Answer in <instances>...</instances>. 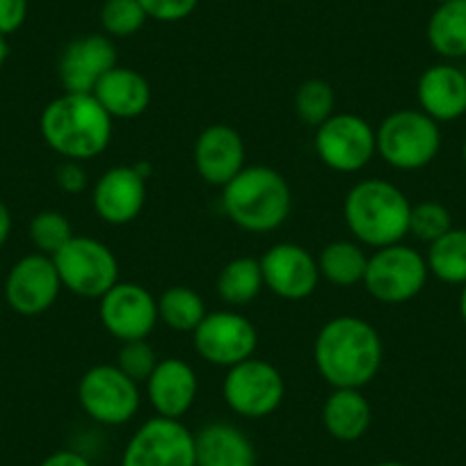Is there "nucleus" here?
Masks as SVG:
<instances>
[{
    "instance_id": "c9c22d12",
    "label": "nucleus",
    "mask_w": 466,
    "mask_h": 466,
    "mask_svg": "<svg viewBox=\"0 0 466 466\" xmlns=\"http://www.w3.org/2000/svg\"><path fill=\"white\" fill-rule=\"evenodd\" d=\"M28 19V0H0V35L19 33Z\"/></svg>"
},
{
    "instance_id": "f3484780",
    "label": "nucleus",
    "mask_w": 466,
    "mask_h": 466,
    "mask_svg": "<svg viewBox=\"0 0 466 466\" xmlns=\"http://www.w3.org/2000/svg\"><path fill=\"white\" fill-rule=\"evenodd\" d=\"M119 65L116 62V46L107 35L92 33L76 37L62 48L57 60V76L65 92L92 94L98 80L110 69Z\"/></svg>"
},
{
    "instance_id": "5701e85b",
    "label": "nucleus",
    "mask_w": 466,
    "mask_h": 466,
    "mask_svg": "<svg viewBox=\"0 0 466 466\" xmlns=\"http://www.w3.org/2000/svg\"><path fill=\"white\" fill-rule=\"evenodd\" d=\"M320 419L331 439L352 443L370 430L373 407L364 396V389H331L322 402Z\"/></svg>"
},
{
    "instance_id": "a211bd4d",
    "label": "nucleus",
    "mask_w": 466,
    "mask_h": 466,
    "mask_svg": "<svg viewBox=\"0 0 466 466\" xmlns=\"http://www.w3.org/2000/svg\"><path fill=\"white\" fill-rule=\"evenodd\" d=\"M192 160L197 174L208 186L224 187L248 167L243 136L228 124H210L197 136Z\"/></svg>"
},
{
    "instance_id": "f704fd0d",
    "label": "nucleus",
    "mask_w": 466,
    "mask_h": 466,
    "mask_svg": "<svg viewBox=\"0 0 466 466\" xmlns=\"http://www.w3.org/2000/svg\"><path fill=\"white\" fill-rule=\"evenodd\" d=\"M56 183L66 195H83L89 186L87 169L78 160H62L56 167Z\"/></svg>"
},
{
    "instance_id": "7ed1b4c3",
    "label": "nucleus",
    "mask_w": 466,
    "mask_h": 466,
    "mask_svg": "<svg viewBox=\"0 0 466 466\" xmlns=\"http://www.w3.org/2000/svg\"><path fill=\"white\" fill-rule=\"evenodd\" d=\"M411 201L384 178H361L343 199V219L352 238L364 248L382 249L410 236Z\"/></svg>"
},
{
    "instance_id": "f8f14e48",
    "label": "nucleus",
    "mask_w": 466,
    "mask_h": 466,
    "mask_svg": "<svg viewBox=\"0 0 466 466\" xmlns=\"http://www.w3.org/2000/svg\"><path fill=\"white\" fill-rule=\"evenodd\" d=\"M122 466H197L195 432L183 420L154 416L131 434Z\"/></svg>"
},
{
    "instance_id": "2eb2a0df",
    "label": "nucleus",
    "mask_w": 466,
    "mask_h": 466,
    "mask_svg": "<svg viewBox=\"0 0 466 466\" xmlns=\"http://www.w3.org/2000/svg\"><path fill=\"white\" fill-rule=\"evenodd\" d=\"M62 293V281L53 257L33 252L10 268L5 279V302L15 313L35 318L53 309Z\"/></svg>"
},
{
    "instance_id": "ea45409f",
    "label": "nucleus",
    "mask_w": 466,
    "mask_h": 466,
    "mask_svg": "<svg viewBox=\"0 0 466 466\" xmlns=\"http://www.w3.org/2000/svg\"><path fill=\"white\" fill-rule=\"evenodd\" d=\"M460 316H461V322H464V327H466V284L461 286V293H460Z\"/></svg>"
},
{
    "instance_id": "f257e3e1",
    "label": "nucleus",
    "mask_w": 466,
    "mask_h": 466,
    "mask_svg": "<svg viewBox=\"0 0 466 466\" xmlns=\"http://www.w3.org/2000/svg\"><path fill=\"white\" fill-rule=\"evenodd\" d=\"M380 331L360 316H336L318 329L313 364L331 389H366L382 370Z\"/></svg>"
},
{
    "instance_id": "b1692460",
    "label": "nucleus",
    "mask_w": 466,
    "mask_h": 466,
    "mask_svg": "<svg viewBox=\"0 0 466 466\" xmlns=\"http://www.w3.org/2000/svg\"><path fill=\"white\" fill-rule=\"evenodd\" d=\"M430 48L446 62L466 57V0L439 3L425 25Z\"/></svg>"
},
{
    "instance_id": "20e7f679",
    "label": "nucleus",
    "mask_w": 466,
    "mask_h": 466,
    "mask_svg": "<svg viewBox=\"0 0 466 466\" xmlns=\"http://www.w3.org/2000/svg\"><path fill=\"white\" fill-rule=\"evenodd\" d=\"M224 215L248 233H270L284 227L293 208V192L284 174L252 165L222 187Z\"/></svg>"
},
{
    "instance_id": "a19ab883",
    "label": "nucleus",
    "mask_w": 466,
    "mask_h": 466,
    "mask_svg": "<svg viewBox=\"0 0 466 466\" xmlns=\"http://www.w3.org/2000/svg\"><path fill=\"white\" fill-rule=\"evenodd\" d=\"M370 466H410V464H405V461L387 460V461H378V464H370Z\"/></svg>"
},
{
    "instance_id": "6e6552de",
    "label": "nucleus",
    "mask_w": 466,
    "mask_h": 466,
    "mask_svg": "<svg viewBox=\"0 0 466 466\" xmlns=\"http://www.w3.org/2000/svg\"><path fill=\"white\" fill-rule=\"evenodd\" d=\"M53 263L60 275L62 289L83 299H101L119 279V261L106 243L89 236H74Z\"/></svg>"
},
{
    "instance_id": "39448f33",
    "label": "nucleus",
    "mask_w": 466,
    "mask_h": 466,
    "mask_svg": "<svg viewBox=\"0 0 466 466\" xmlns=\"http://www.w3.org/2000/svg\"><path fill=\"white\" fill-rule=\"evenodd\" d=\"M378 156L398 172H419L441 151V124L419 107L391 112L375 128Z\"/></svg>"
},
{
    "instance_id": "4be33fe9",
    "label": "nucleus",
    "mask_w": 466,
    "mask_h": 466,
    "mask_svg": "<svg viewBox=\"0 0 466 466\" xmlns=\"http://www.w3.org/2000/svg\"><path fill=\"white\" fill-rule=\"evenodd\" d=\"M94 98L112 119H137L151 106V85L133 66L116 65L94 87Z\"/></svg>"
},
{
    "instance_id": "6ab92c4d",
    "label": "nucleus",
    "mask_w": 466,
    "mask_h": 466,
    "mask_svg": "<svg viewBox=\"0 0 466 466\" xmlns=\"http://www.w3.org/2000/svg\"><path fill=\"white\" fill-rule=\"evenodd\" d=\"M145 393L156 416L181 420L192 410L199 393L197 370L178 357L160 360L145 382Z\"/></svg>"
},
{
    "instance_id": "c756f323",
    "label": "nucleus",
    "mask_w": 466,
    "mask_h": 466,
    "mask_svg": "<svg viewBox=\"0 0 466 466\" xmlns=\"http://www.w3.org/2000/svg\"><path fill=\"white\" fill-rule=\"evenodd\" d=\"M28 236L33 248L37 249L39 254H46V257H53V254L60 252L71 238H74V227H71L69 218L60 210H39L33 219H30Z\"/></svg>"
},
{
    "instance_id": "a878e982",
    "label": "nucleus",
    "mask_w": 466,
    "mask_h": 466,
    "mask_svg": "<svg viewBox=\"0 0 466 466\" xmlns=\"http://www.w3.org/2000/svg\"><path fill=\"white\" fill-rule=\"evenodd\" d=\"M215 289H218L219 299L231 309L248 307L266 289L261 261L252 257L231 258L219 270L218 279H215Z\"/></svg>"
},
{
    "instance_id": "9b49d317",
    "label": "nucleus",
    "mask_w": 466,
    "mask_h": 466,
    "mask_svg": "<svg viewBox=\"0 0 466 466\" xmlns=\"http://www.w3.org/2000/svg\"><path fill=\"white\" fill-rule=\"evenodd\" d=\"M192 345L206 364L227 370L254 357L258 331L248 316L236 309H222L206 313L199 327L192 331Z\"/></svg>"
},
{
    "instance_id": "393cba45",
    "label": "nucleus",
    "mask_w": 466,
    "mask_h": 466,
    "mask_svg": "<svg viewBox=\"0 0 466 466\" xmlns=\"http://www.w3.org/2000/svg\"><path fill=\"white\" fill-rule=\"evenodd\" d=\"M369 257L370 254H366L364 245L357 243L355 238L331 240L316 257L320 279L331 286H339V289H352V286L364 284Z\"/></svg>"
},
{
    "instance_id": "2f4dec72",
    "label": "nucleus",
    "mask_w": 466,
    "mask_h": 466,
    "mask_svg": "<svg viewBox=\"0 0 466 466\" xmlns=\"http://www.w3.org/2000/svg\"><path fill=\"white\" fill-rule=\"evenodd\" d=\"M452 228V215L439 201H419V204H411L410 213V236H414L420 243L430 245L437 238H441L443 233H448Z\"/></svg>"
},
{
    "instance_id": "412c9836",
    "label": "nucleus",
    "mask_w": 466,
    "mask_h": 466,
    "mask_svg": "<svg viewBox=\"0 0 466 466\" xmlns=\"http://www.w3.org/2000/svg\"><path fill=\"white\" fill-rule=\"evenodd\" d=\"M197 466H257V446L243 428L213 420L195 432Z\"/></svg>"
},
{
    "instance_id": "e433bc0d",
    "label": "nucleus",
    "mask_w": 466,
    "mask_h": 466,
    "mask_svg": "<svg viewBox=\"0 0 466 466\" xmlns=\"http://www.w3.org/2000/svg\"><path fill=\"white\" fill-rule=\"evenodd\" d=\"M39 466H94L83 452L78 451H69V448H62V451L51 452L42 460Z\"/></svg>"
},
{
    "instance_id": "bb28decb",
    "label": "nucleus",
    "mask_w": 466,
    "mask_h": 466,
    "mask_svg": "<svg viewBox=\"0 0 466 466\" xmlns=\"http://www.w3.org/2000/svg\"><path fill=\"white\" fill-rule=\"evenodd\" d=\"M425 263L434 279L451 286L466 284V228L452 227L428 245Z\"/></svg>"
},
{
    "instance_id": "cd10ccee",
    "label": "nucleus",
    "mask_w": 466,
    "mask_h": 466,
    "mask_svg": "<svg viewBox=\"0 0 466 466\" xmlns=\"http://www.w3.org/2000/svg\"><path fill=\"white\" fill-rule=\"evenodd\" d=\"M206 313L204 298L190 286H169L158 298V320L178 334H192Z\"/></svg>"
},
{
    "instance_id": "0eeeda50",
    "label": "nucleus",
    "mask_w": 466,
    "mask_h": 466,
    "mask_svg": "<svg viewBox=\"0 0 466 466\" xmlns=\"http://www.w3.org/2000/svg\"><path fill=\"white\" fill-rule=\"evenodd\" d=\"M430 279L425 254L411 245L398 243L373 249L364 275L366 293L380 304H405L420 295Z\"/></svg>"
},
{
    "instance_id": "aec40b11",
    "label": "nucleus",
    "mask_w": 466,
    "mask_h": 466,
    "mask_svg": "<svg viewBox=\"0 0 466 466\" xmlns=\"http://www.w3.org/2000/svg\"><path fill=\"white\" fill-rule=\"evenodd\" d=\"M419 110L437 124H451L466 115V74L452 62H437L419 76Z\"/></svg>"
},
{
    "instance_id": "423d86ee",
    "label": "nucleus",
    "mask_w": 466,
    "mask_h": 466,
    "mask_svg": "<svg viewBox=\"0 0 466 466\" xmlns=\"http://www.w3.org/2000/svg\"><path fill=\"white\" fill-rule=\"evenodd\" d=\"M78 405L94 423L119 428L131 423L140 411V384L116 369V364L92 366L78 382Z\"/></svg>"
},
{
    "instance_id": "9d476101",
    "label": "nucleus",
    "mask_w": 466,
    "mask_h": 466,
    "mask_svg": "<svg viewBox=\"0 0 466 466\" xmlns=\"http://www.w3.org/2000/svg\"><path fill=\"white\" fill-rule=\"evenodd\" d=\"M222 398L233 414L252 420L266 419L284 402L286 380L275 364L249 357L227 369L222 380Z\"/></svg>"
},
{
    "instance_id": "473e14b6",
    "label": "nucleus",
    "mask_w": 466,
    "mask_h": 466,
    "mask_svg": "<svg viewBox=\"0 0 466 466\" xmlns=\"http://www.w3.org/2000/svg\"><path fill=\"white\" fill-rule=\"evenodd\" d=\"M158 355H156L154 345L147 339L140 340H127L116 350V369L124 370L131 380L137 384H145L154 369L158 366Z\"/></svg>"
},
{
    "instance_id": "1a4fd4ad",
    "label": "nucleus",
    "mask_w": 466,
    "mask_h": 466,
    "mask_svg": "<svg viewBox=\"0 0 466 466\" xmlns=\"http://www.w3.org/2000/svg\"><path fill=\"white\" fill-rule=\"evenodd\" d=\"M313 149L318 160L331 172L357 174L378 156L375 128L369 119L355 112H334L316 128Z\"/></svg>"
},
{
    "instance_id": "7c9ffc66",
    "label": "nucleus",
    "mask_w": 466,
    "mask_h": 466,
    "mask_svg": "<svg viewBox=\"0 0 466 466\" xmlns=\"http://www.w3.org/2000/svg\"><path fill=\"white\" fill-rule=\"evenodd\" d=\"M140 0H106L98 12L103 35L110 39H128L140 33L147 24Z\"/></svg>"
},
{
    "instance_id": "ddd939ff",
    "label": "nucleus",
    "mask_w": 466,
    "mask_h": 466,
    "mask_svg": "<svg viewBox=\"0 0 466 466\" xmlns=\"http://www.w3.org/2000/svg\"><path fill=\"white\" fill-rule=\"evenodd\" d=\"M151 165H115L92 186V208L101 222L112 227L136 222L147 206V181Z\"/></svg>"
},
{
    "instance_id": "37998d69",
    "label": "nucleus",
    "mask_w": 466,
    "mask_h": 466,
    "mask_svg": "<svg viewBox=\"0 0 466 466\" xmlns=\"http://www.w3.org/2000/svg\"><path fill=\"white\" fill-rule=\"evenodd\" d=\"M437 3H448V0H437Z\"/></svg>"
},
{
    "instance_id": "4c0bfd02",
    "label": "nucleus",
    "mask_w": 466,
    "mask_h": 466,
    "mask_svg": "<svg viewBox=\"0 0 466 466\" xmlns=\"http://www.w3.org/2000/svg\"><path fill=\"white\" fill-rule=\"evenodd\" d=\"M12 233V213L3 201H0V248L7 243Z\"/></svg>"
},
{
    "instance_id": "4468645a",
    "label": "nucleus",
    "mask_w": 466,
    "mask_h": 466,
    "mask_svg": "<svg viewBox=\"0 0 466 466\" xmlns=\"http://www.w3.org/2000/svg\"><path fill=\"white\" fill-rule=\"evenodd\" d=\"M98 320L119 343L149 339L158 325V298L136 281H116L98 299Z\"/></svg>"
},
{
    "instance_id": "58836bf2",
    "label": "nucleus",
    "mask_w": 466,
    "mask_h": 466,
    "mask_svg": "<svg viewBox=\"0 0 466 466\" xmlns=\"http://www.w3.org/2000/svg\"><path fill=\"white\" fill-rule=\"evenodd\" d=\"M7 56H10V46H7V37H3V35H0V69L5 66Z\"/></svg>"
},
{
    "instance_id": "c85d7f7f",
    "label": "nucleus",
    "mask_w": 466,
    "mask_h": 466,
    "mask_svg": "<svg viewBox=\"0 0 466 466\" xmlns=\"http://www.w3.org/2000/svg\"><path fill=\"white\" fill-rule=\"evenodd\" d=\"M336 96L327 80L309 78L295 92V115L309 128H318L334 115Z\"/></svg>"
},
{
    "instance_id": "dca6fc26",
    "label": "nucleus",
    "mask_w": 466,
    "mask_h": 466,
    "mask_svg": "<svg viewBox=\"0 0 466 466\" xmlns=\"http://www.w3.org/2000/svg\"><path fill=\"white\" fill-rule=\"evenodd\" d=\"M258 261H261L266 289L289 302H302L311 298L320 284L316 257L298 243L272 245Z\"/></svg>"
},
{
    "instance_id": "72a5a7b5",
    "label": "nucleus",
    "mask_w": 466,
    "mask_h": 466,
    "mask_svg": "<svg viewBox=\"0 0 466 466\" xmlns=\"http://www.w3.org/2000/svg\"><path fill=\"white\" fill-rule=\"evenodd\" d=\"M147 19L160 21V24H178L195 15L199 0H140Z\"/></svg>"
},
{
    "instance_id": "f03ea898",
    "label": "nucleus",
    "mask_w": 466,
    "mask_h": 466,
    "mask_svg": "<svg viewBox=\"0 0 466 466\" xmlns=\"http://www.w3.org/2000/svg\"><path fill=\"white\" fill-rule=\"evenodd\" d=\"M115 119L94 94L65 92L42 110L39 133L51 151L65 160L98 158L110 147Z\"/></svg>"
},
{
    "instance_id": "79ce46f5",
    "label": "nucleus",
    "mask_w": 466,
    "mask_h": 466,
    "mask_svg": "<svg viewBox=\"0 0 466 466\" xmlns=\"http://www.w3.org/2000/svg\"><path fill=\"white\" fill-rule=\"evenodd\" d=\"M461 160H464V165H466V142H464V147H461Z\"/></svg>"
}]
</instances>
